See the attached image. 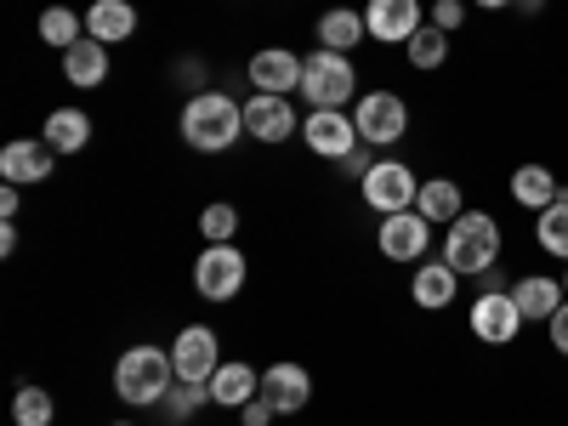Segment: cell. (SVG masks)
<instances>
[{"instance_id":"8d00e7d4","label":"cell","mask_w":568,"mask_h":426,"mask_svg":"<svg viewBox=\"0 0 568 426\" xmlns=\"http://www.w3.org/2000/svg\"><path fill=\"white\" fill-rule=\"evenodd\" d=\"M0 216H7V222L18 216V187H12V182H7V187H0Z\"/></svg>"},{"instance_id":"4fadbf2b","label":"cell","mask_w":568,"mask_h":426,"mask_svg":"<svg viewBox=\"0 0 568 426\" xmlns=\"http://www.w3.org/2000/svg\"><path fill=\"white\" fill-rule=\"evenodd\" d=\"M364 23H369V40H382V45H409L415 29L426 23V12H420V0H369V7H364Z\"/></svg>"},{"instance_id":"52a82bcc","label":"cell","mask_w":568,"mask_h":426,"mask_svg":"<svg viewBox=\"0 0 568 426\" xmlns=\"http://www.w3.org/2000/svg\"><path fill=\"white\" fill-rule=\"evenodd\" d=\"M194 291L205 302H227L245 291V251L240 245H205L194 262Z\"/></svg>"},{"instance_id":"5bb4252c","label":"cell","mask_w":568,"mask_h":426,"mask_svg":"<svg viewBox=\"0 0 568 426\" xmlns=\"http://www.w3.org/2000/svg\"><path fill=\"white\" fill-rule=\"evenodd\" d=\"M296 131H302V120H296V103L291 98L256 91V98L245 103V136H256V142H291Z\"/></svg>"},{"instance_id":"ab89813d","label":"cell","mask_w":568,"mask_h":426,"mask_svg":"<svg viewBox=\"0 0 568 426\" xmlns=\"http://www.w3.org/2000/svg\"><path fill=\"white\" fill-rule=\"evenodd\" d=\"M546 7V0H517V12H540Z\"/></svg>"},{"instance_id":"7c38bea8","label":"cell","mask_w":568,"mask_h":426,"mask_svg":"<svg viewBox=\"0 0 568 426\" xmlns=\"http://www.w3.org/2000/svg\"><path fill=\"white\" fill-rule=\"evenodd\" d=\"M58 149L52 142H34V136H18V142H7L0 149V182H12V187H34V182H45L58 165Z\"/></svg>"},{"instance_id":"8fae6325","label":"cell","mask_w":568,"mask_h":426,"mask_svg":"<svg viewBox=\"0 0 568 426\" xmlns=\"http://www.w3.org/2000/svg\"><path fill=\"white\" fill-rule=\"evenodd\" d=\"M375 245H382L387 262H420L426 245H433V222H426L420 211H393V216H382Z\"/></svg>"},{"instance_id":"60d3db41","label":"cell","mask_w":568,"mask_h":426,"mask_svg":"<svg viewBox=\"0 0 568 426\" xmlns=\"http://www.w3.org/2000/svg\"><path fill=\"white\" fill-rule=\"evenodd\" d=\"M562 296H568V267H562Z\"/></svg>"},{"instance_id":"5b68a950","label":"cell","mask_w":568,"mask_h":426,"mask_svg":"<svg viewBox=\"0 0 568 426\" xmlns=\"http://www.w3.org/2000/svg\"><path fill=\"white\" fill-rule=\"evenodd\" d=\"M353 125H358V136L369 142V149H393V142L409 131V103L398 98V91H364V98L353 103Z\"/></svg>"},{"instance_id":"44dd1931","label":"cell","mask_w":568,"mask_h":426,"mask_svg":"<svg viewBox=\"0 0 568 426\" xmlns=\"http://www.w3.org/2000/svg\"><path fill=\"white\" fill-rule=\"evenodd\" d=\"M511 200L524 205V211H535V216H540L546 205H557V200H562V182H557V171H546V165H535V160H529V165H517V171H511Z\"/></svg>"},{"instance_id":"3957f363","label":"cell","mask_w":568,"mask_h":426,"mask_svg":"<svg viewBox=\"0 0 568 426\" xmlns=\"http://www.w3.org/2000/svg\"><path fill=\"white\" fill-rule=\"evenodd\" d=\"M176 387V364H171V353L165 347H131V353H120V364H114V393L125 398V404H165V393Z\"/></svg>"},{"instance_id":"ac0fdd59","label":"cell","mask_w":568,"mask_h":426,"mask_svg":"<svg viewBox=\"0 0 568 426\" xmlns=\"http://www.w3.org/2000/svg\"><path fill=\"white\" fill-rule=\"evenodd\" d=\"M63 80L69 85H80V91H98L103 80H109V45L103 40H74L69 52H63Z\"/></svg>"},{"instance_id":"b9f144b4","label":"cell","mask_w":568,"mask_h":426,"mask_svg":"<svg viewBox=\"0 0 568 426\" xmlns=\"http://www.w3.org/2000/svg\"><path fill=\"white\" fill-rule=\"evenodd\" d=\"M114 426H131V420H114Z\"/></svg>"},{"instance_id":"277c9868","label":"cell","mask_w":568,"mask_h":426,"mask_svg":"<svg viewBox=\"0 0 568 426\" xmlns=\"http://www.w3.org/2000/svg\"><path fill=\"white\" fill-rule=\"evenodd\" d=\"M302 91H307V109H347L353 103V91H358V69L353 58L342 52H307L302 63Z\"/></svg>"},{"instance_id":"7a4b0ae2","label":"cell","mask_w":568,"mask_h":426,"mask_svg":"<svg viewBox=\"0 0 568 426\" xmlns=\"http://www.w3.org/2000/svg\"><path fill=\"white\" fill-rule=\"evenodd\" d=\"M500 245H506V233L489 211H466L449 222L444 233V262L460 273V278H484L495 262H500Z\"/></svg>"},{"instance_id":"484cf974","label":"cell","mask_w":568,"mask_h":426,"mask_svg":"<svg viewBox=\"0 0 568 426\" xmlns=\"http://www.w3.org/2000/svg\"><path fill=\"white\" fill-rule=\"evenodd\" d=\"M535 240H540L546 256L568 262V187H562V200H557V205H546V211L535 216Z\"/></svg>"},{"instance_id":"d6a6232c","label":"cell","mask_w":568,"mask_h":426,"mask_svg":"<svg viewBox=\"0 0 568 426\" xmlns=\"http://www.w3.org/2000/svg\"><path fill=\"white\" fill-rule=\"evenodd\" d=\"M336 165H342L347 176H358V182H364V176L375 171V149H369V142H358V149H353L347 160H336Z\"/></svg>"},{"instance_id":"d590c367","label":"cell","mask_w":568,"mask_h":426,"mask_svg":"<svg viewBox=\"0 0 568 426\" xmlns=\"http://www.w3.org/2000/svg\"><path fill=\"white\" fill-rule=\"evenodd\" d=\"M200 80H205V63L200 58H182L176 63V85H200Z\"/></svg>"},{"instance_id":"e575fe53","label":"cell","mask_w":568,"mask_h":426,"mask_svg":"<svg viewBox=\"0 0 568 426\" xmlns=\"http://www.w3.org/2000/svg\"><path fill=\"white\" fill-rule=\"evenodd\" d=\"M273 415H278V409H273V404H267L262 393H256V398H251V404L240 409V420H245V426H273Z\"/></svg>"},{"instance_id":"d6986e66","label":"cell","mask_w":568,"mask_h":426,"mask_svg":"<svg viewBox=\"0 0 568 426\" xmlns=\"http://www.w3.org/2000/svg\"><path fill=\"white\" fill-rule=\"evenodd\" d=\"M511 302H517V313H524V324H529V318H535V324H546L568 296H562V278L529 273V278H517V284H511Z\"/></svg>"},{"instance_id":"ba28073f","label":"cell","mask_w":568,"mask_h":426,"mask_svg":"<svg viewBox=\"0 0 568 426\" xmlns=\"http://www.w3.org/2000/svg\"><path fill=\"white\" fill-rule=\"evenodd\" d=\"M302 136H307V149H313L318 160H347L358 142H364L358 125H353V114H342V109H307Z\"/></svg>"},{"instance_id":"836d02e7","label":"cell","mask_w":568,"mask_h":426,"mask_svg":"<svg viewBox=\"0 0 568 426\" xmlns=\"http://www.w3.org/2000/svg\"><path fill=\"white\" fill-rule=\"evenodd\" d=\"M546 336H551V353H562V358H568V302L546 318Z\"/></svg>"},{"instance_id":"cb8c5ba5","label":"cell","mask_w":568,"mask_h":426,"mask_svg":"<svg viewBox=\"0 0 568 426\" xmlns=\"http://www.w3.org/2000/svg\"><path fill=\"white\" fill-rule=\"evenodd\" d=\"M415 211L426 216V222H455V216H466V194H460V182H449V176H433V182H420V194H415Z\"/></svg>"},{"instance_id":"4316f807","label":"cell","mask_w":568,"mask_h":426,"mask_svg":"<svg viewBox=\"0 0 568 426\" xmlns=\"http://www.w3.org/2000/svg\"><path fill=\"white\" fill-rule=\"evenodd\" d=\"M404 58H409L415 69H444V63H449V34H444L438 23H420L415 40L404 45Z\"/></svg>"},{"instance_id":"f546056e","label":"cell","mask_w":568,"mask_h":426,"mask_svg":"<svg viewBox=\"0 0 568 426\" xmlns=\"http://www.w3.org/2000/svg\"><path fill=\"white\" fill-rule=\"evenodd\" d=\"M12 420H18V426H52V420H58L52 393H45V387H18V398H12Z\"/></svg>"},{"instance_id":"8992f818","label":"cell","mask_w":568,"mask_h":426,"mask_svg":"<svg viewBox=\"0 0 568 426\" xmlns=\"http://www.w3.org/2000/svg\"><path fill=\"white\" fill-rule=\"evenodd\" d=\"M364 187V205L369 211H382V216H393V211H415V194H420V176L404 165V160H375V171L358 182Z\"/></svg>"},{"instance_id":"d4e9b609","label":"cell","mask_w":568,"mask_h":426,"mask_svg":"<svg viewBox=\"0 0 568 426\" xmlns=\"http://www.w3.org/2000/svg\"><path fill=\"white\" fill-rule=\"evenodd\" d=\"M40 142H52L58 154H80L85 142H91V114L85 109H52V114H45Z\"/></svg>"},{"instance_id":"30bf717a","label":"cell","mask_w":568,"mask_h":426,"mask_svg":"<svg viewBox=\"0 0 568 426\" xmlns=\"http://www.w3.org/2000/svg\"><path fill=\"white\" fill-rule=\"evenodd\" d=\"M517 329H524V313H517L511 291H478V302H471V336L489 347H506V342H517Z\"/></svg>"},{"instance_id":"603a6c76","label":"cell","mask_w":568,"mask_h":426,"mask_svg":"<svg viewBox=\"0 0 568 426\" xmlns=\"http://www.w3.org/2000/svg\"><path fill=\"white\" fill-rule=\"evenodd\" d=\"M256 393H262L256 369H251V364H240V358L222 364V369L211 375V404H216V409H245Z\"/></svg>"},{"instance_id":"74e56055","label":"cell","mask_w":568,"mask_h":426,"mask_svg":"<svg viewBox=\"0 0 568 426\" xmlns=\"http://www.w3.org/2000/svg\"><path fill=\"white\" fill-rule=\"evenodd\" d=\"M12 251H18V227L0 222V256H12Z\"/></svg>"},{"instance_id":"2e32d148","label":"cell","mask_w":568,"mask_h":426,"mask_svg":"<svg viewBox=\"0 0 568 426\" xmlns=\"http://www.w3.org/2000/svg\"><path fill=\"white\" fill-rule=\"evenodd\" d=\"M245 74H251L256 91H273V98H291V91H302V58L284 52V45H267V52H256Z\"/></svg>"},{"instance_id":"9c48e42d","label":"cell","mask_w":568,"mask_h":426,"mask_svg":"<svg viewBox=\"0 0 568 426\" xmlns=\"http://www.w3.org/2000/svg\"><path fill=\"white\" fill-rule=\"evenodd\" d=\"M222 342L211 324H187L182 336L171 342V364H176V382H211V375L222 369Z\"/></svg>"},{"instance_id":"ffe728a7","label":"cell","mask_w":568,"mask_h":426,"mask_svg":"<svg viewBox=\"0 0 568 426\" xmlns=\"http://www.w3.org/2000/svg\"><path fill=\"white\" fill-rule=\"evenodd\" d=\"M85 34L103 40V45H120L136 34V7L131 0H91L85 7Z\"/></svg>"},{"instance_id":"7402d4cb","label":"cell","mask_w":568,"mask_h":426,"mask_svg":"<svg viewBox=\"0 0 568 426\" xmlns=\"http://www.w3.org/2000/svg\"><path fill=\"white\" fill-rule=\"evenodd\" d=\"M358 40H369L364 12H353V7H329V12L318 18V45H324V52L353 58V52H358Z\"/></svg>"},{"instance_id":"f35d334b","label":"cell","mask_w":568,"mask_h":426,"mask_svg":"<svg viewBox=\"0 0 568 426\" xmlns=\"http://www.w3.org/2000/svg\"><path fill=\"white\" fill-rule=\"evenodd\" d=\"M471 7H484V12H506V7H517V0H471Z\"/></svg>"},{"instance_id":"6da1fadb","label":"cell","mask_w":568,"mask_h":426,"mask_svg":"<svg viewBox=\"0 0 568 426\" xmlns=\"http://www.w3.org/2000/svg\"><path fill=\"white\" fill-rule=\"evenodd\" d=\"M245 136V103H233L227 91H194L182 109V142L200 154H227Z\"/></svg>"},{"instance_id":"83f0119b","label":"cell","mask_w":568,"mask_h":426,"mask_svg":"<svg viewBox=\"0 0 568 426\" xmlns=\"http://www.w3.org/2000/svg\"><path fill=\"white\" fill-rule=\"evenodd\" d=\"M40 40L58 45V52H69L74 40H85V23H80L69 7H45V12H40Z\"/></svg>"},{"instance_id":"9a60e30c","label":"cell","mask_w":568,"mask_h":426,"mask_svg":"<svg viewBox=\"0 0 568 426\" xmlns=\"http://www.w3.org/2000/svg\"><path fill=\"white\" fill-rule=\"evenodd\" d=\"M262 398L278 409V415H296V409H307V398H313V375L302 369V364H267L262 369Z\"/></svg>"},{"instance_id":"4dcf8cb0","label":"cell","mask_w":568,"mask_h":426,"mask_svg":"<svg viewBox=\"0 0 568 426\" xmlns=\"http://www.w3.org/2000/svg\"><path fill=\"white\" fill-rule=\"evenodd\" d=\"M200 233H205V245H233V233H240V211L233 205H205L200 211Z\"/></svg>"},{"instance_id":"f1b7e54d","label":"cell","mask_w":568,"mask_h":426,"mask_svg":"<svg viewBox=\"0 0 568 426\" xmlns=\"http://www.w3.org/2000/svg\"><path fill=\"white\" fill-rule=\"evenodd\" d=\"M205 404H211V382H176V387L165 393V415H171V426L194 420Z\"/></svg>"},{"instance_id":"1f68e13d","label":"cell","mask_w":568,"mask_h":426,"mask_svg":"<svg viewBox=\"0 0 568 426\" xmlns=\"http://www.w3.org/2000/svg\"><path fill=\"white\" fill-rule=\"evenodd\" d=\"M466 7H471V0H433V23H438L444 34H455V29L466 23Z\"/></svg>"},{"instance_id":"e0dca14e","label":"cell","mask_w":568,"mask_h":426,"mask_svg":"<svg viewBox=\"0 0 568 426\" xmlns=\"http://www.w3.org/2000/svg\"><path fill=\"white\" fill-rule=\"evenodd\" d=\"M455 291H460V273H455L449 262H420L415 278H409V296H415V307H426V313H444V307L455 302Z\"/></svg>"}]
</instances>
